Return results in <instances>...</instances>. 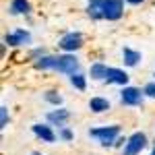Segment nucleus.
<instances>
[{
    "mask_svg": "<svg viewBox=\"0 0 155 155\" xmlns=\"http://www.w3.org/2000/svg\"><path fill=\"white\" fill-rule=\"evenodd\" d=\"M143 93L145 97H149V99H155V81H149V83L143 87Z\"/></svg>",
    "mask_w": 155,
    "mask_h": 155,
    "instance_id": "nucleus-19",
    "label": "nucleus"
},
{
    "mask_svg": "<svg viewBox=\"0 0 155 155\" xmlns=\"http://www.w3.org/2000/svg\"><path fill=\"white\" fill-rule=\"evenodd\" d=\"M58 139L64 141V143H71L72 139H74V132H72L68 126H60L58 128Z\"/></svg>",
    "mask_w": 155,
    "mask_h": 155,
    "instance_id": "nucleus-18",
    "label": "nucleus"
},
{
    "mask_svg": "<svg viewBox=\"0 0 155 155\" xmlns=\"http://www.w3.org/2000/svg\"><path fill=\"white\" fill-rule=\"evenodd\" d=\"M31 130H33V134H35L37 139H41L44 143H54V141L58 139V134L52 130L50 124H33Z\"/></svg>",
    "mask_w": 155,
    "mask_h": 155,
    "instance_id": "nucleus-9",
    "label": "nucleus"
},
{
    "mask_svg": "<svg viewBox=\"0 0 155 155\" xmlns=\"http://www.w3.org/2000/svg\"><path fill=\"white\" fill-rule=\"evenodd\" d=\"M128 4H141V2H145V0H126Z\"/></svg>",
    "mask_w": 155,
    "mask_h": 155,
    "instance_id": "nucleus-23",
    "label": "nucleus"
},
{
    "mask_svg": "<svg viewBox=\"0 0 155 155\" xmlns=\"http://www.w3.org/2000/svg\"><path fill=\"white\" fill-rule=\"evenodd\" d=\"M101 12L107 21H118L124 15V0H101Z\"/></svg>",
    "mask_w": 155,
    "mask_h": 155,
    "instance_id": "nucleus-4",
    "label": "nucleus"
},
{
    "mask_svg": "<svg viewBox=\"0 0 155 155\" xmlns=\"http://www.w3.org/2000/svg\"><path fill=\"white\" fill-rule=\"evenodd\" d=\"M81 46H83V35L79 31H68V33H64V35L60 37V41H58V48L68 52V54H72L74 50H79Z\"/></svg>",
    "mask_w": 155,
    "mask_h": 155,
    "instance_id": "nucleus-6",
    "label": "nucleus"
},
{
    "mask_svg": "<svg viewBox=\"0 0 155 155\" xmlns=\"http://www.w3.org/2000/svg\"><path fill=\"white\" fill-rule=\"evenodd\" d=\"M110 107H112V104H110V99H106V97H91L89 99V110L93 114H104Z\"/></svg>",
    "mask_w": 155,
    "mask_h": 155,
    "instance_id": "nucleus-11",
    "label": "nucleus"
},
{
    "mask_svg": "<svg viewBox=\"0 0 155 155\" xmlns=\"http://www.w3.org/2000/svg\"><path fill=\"white\" fill-rule=\"evenodd\" d=\"M68 81H71V85L74 87V89H79V91H85V89H87V77L81 74V72L71 74V77H68Z\"/></svg>",
    "mask_w": 155,
    "mask_h": 155,
    "instance_id": "nucleus-16",
    "label": "nucleus"
},
{
    "mask_svg": "<svg viewBox=\"0 0 155 155\" xmlns=\"http://www.w3.org/2000/svg\"><path fill=\"white\" fill-rule=\"evenodd\" d=\"M41 56H46V50L44 48H35V50L29 52V58H33V60H39Z\"/></svg>",
    "mask_w": 155,
    "mask_h": 155,
    "instance_id": "nucleus-21",
    "label": "nucleus"
},
{
    "mask_svg": "<svg viewBox=\"0 0 155 155\" xmlns=\"http://www.w3.org/2000/svg\"><path fill=\"white\" fill-rule=\"evenodd\" d=\"M48 122L52 124V126H66V122L71 120V112L66 110V107H58V110H52V112H48Z\"/></svg>",
    "mask_w": 155,
    "mask_h": 155,
    "instance_id": "nucleus-8",
    "label": "nucleus"
},
{
    "mask_svg": "<svg viewBox=\"0 0 155 155\" xmlns=\"http://www.w3.org/2000/svg\"><path fill=\"white\" fill-rule=\"evenodd\" d=\"M37 71H56L62 74H74L79 72V58L74 54H58V56H41L39 60H35Z\"/></svg>",
    "mask_w": 155,
    "mask_h": 155,
    "instance_id": "nucleus-1",
    "label": "nucleus"
},
{
    "mask_svg": "<svg viewBox=\"0 0 155 155\" xmlns=\"http://www.w3.org/2000/svg\"><path fill=\"white\" fill-rule=\"evenodd\" d=\"M31 155H41V153H37V151H33V153H31Z\"/></svg>",
    "mask_w": 155,
    "mask_h": 155,
    "instance_id": "nucleus-25",
    "label": "nucleus"
},
{
    "mask_svg": "<svg viewBox=\"0 0 155 155\" xmlns=\"http://www.w3.org/2000/svg\"><path fill=\"white\" fill-rule=\"evenodd\" d=\"M4 44H6V46H12V48H17V46H27V44H31V33H29L27 29H15V31H11V33L4 35Z\"/></svg>",
    "mask_w": 155,
    "mask_h": 155,
    "instance_id": "nucleus-7",
    "label": "nucleus"
},
{
    "mask_svg": "<svg viewBox=\"0 0 155 155\" xmlns=\"http://www.w3.org/2000/svg\"><path fill=\"white\" fill-rule=\"evenodd\" d=\"M122 58H124V64L126 66H137L143 60V54L137 52V50H132V48H124L122 50Z\"/></svg>",
    "mask_w": 155,
    "mask_h": 155,
    "instance_id": "nucleus-14",
    "label": "nucleus"
},
{
    "mask_svg": "<svg viewBox=\"0 0 155 155\" xmlns=\"http://www.w3.org/2000/svg\"><path fill=\"white\" fill-rule=\"evenodd\" d=\"M87 15H89L93 21L104 19V12H101V0H87Z\"/></svg>",
    "mask_w": 155,
    "mask_h": 155,
    "instance_id": "nucleus-15",
    "label": "nucleus"
},
{
    "mask_svg": "<svg viewBox=\"0 0 155 155\" xmlns=\"http://www.w3.org/2000/svg\"><path fill=\"white\" fill-rule=\"evenodd\" d=\"M106 83L107 85H122V87H126L128 85V74L126 71H122V68H107V77H106Z\"/></svg>",
    "mask_w": 155,
    "mask_h": 155,
    "instance_id": "nucleus-10",
    "label": "nucleus"
},
{
    "mask_svg": "<svg viewBox=\"0 0 155 155\" xmlns=\"http://www.w3.org/2000/svg\"><path fill=\"white\" fill-rule=\"evenodd\" d=\"M147 147V134L145 132H132L122 149V155H139Z\"/></svg>",
    "mask_w": 155,
    "mask_h": 155,
    "instance_id": "nucleus-3",
    "label": "nucleus"
},
{
    "mask_svg": "<svg viewBox=\"0 0 155 155\" xmlns=\"http://www.w3.org/2000/svg\"><path fill=\"white\" fill-rule=\"evenodd\" d=\"M44 99H46V101H48L50 106H62V95H60L58 91H52V89H50V91H46V93H44Z\"/></svg>",
    "mask_w": 155,
    "mask_h": 155,
    "instance_id": "nucleus-17",
    "label": "nucleus"
},
{
    "mask_svg": "<svg viewBox=\"0 0 155 155\" xmlns=\"http://www.w3.org/2000/svg\"><path fill=\"white\" fill-rule=\"evenodd\" d=\"M151 155H155V143H153V149H151Z\"/></svg>",
    "mask_w": 155,
    "mask_h": 155,
    "instance_id": "nucleus-24",
    "label": "nucleus"
},
{
    "mask_svg": "<svg viewBox=\"0 0 155 155\" xmlns=\"http://www.w3.org/2000/svg\"><path fill=\"white\" fill-rule=\"evenodd\" d=\"M126 141H128L126 137H118V139H116V143H114V147H118V149H124V145H126Z\"/></svg>",
    "mask_w": 155,
    "mask_h": 155,
    "instance_id": "nucleus-22",
    "label": "nucleus"
},
{
    "mask_svg": "<svg viewBox=\"0 0 155 155\" xmlns=\"http://www.w3.org/2000/svg\"><path fill=\"white\" fill-rule=\"evenodd\" d=\"M89 137L97 139L101 147H114L116 139L120 137V126H118V124H110V126L91 128V130H89Z\"/></svg>",
    "mask_w": 155,
    "mask_h": 155,
    "instance_id": "nucleus-2",
    "label": "nucleus"
},
{
    "mask_svg": "<svg viewBox=\"0 0 155 155\" xmlns=\"http://www.w3.org/2000/svg\"><path fill=\"white\" fill-rule=\"evenodd\" d=\"M8 12L15 15V17H19V15H29V12H31V4H29V0H11Z\"/></svg>",
    "mask_w": 155,
    "mask_h": 155,
    "instance_id": "nucleus-12",
    "label": "nucleus"
},
{
    "mask_svg": "<svg viewBox=\"0 0 155 155\" xmlns=\"http://www.w3.org/2000/svg\"><path fill=\"white\" fill-rule=\"evenodd\" d=\"M6 124H8V110H6V106H0V128L4 130Z\"/></svg>",
    "mask_w": 155,
    "mask_h": 155,
    "instance_id": "nucleus-20",
    "label": "nucleus"
},
{
    "mask_svg": "<svg viewBox=\"0 0 155 155\" xmlns=\"http://www.w3.org/2000/svg\"><path fill=\"white\" fill-rule=\"evenodd\" d=\"M145 99V93L139 89V87H130V85H126V87H122V91H120V101H122V106H141Z\"/></svg>",
    "mask_w": 155,
    "mask_h": 155,
    "instance_id": "nucleus-5",
    "label": "nucleus"
},
{
    "mask_svg": "<svg viewBox=\"0 0 155 155\" xmlns=\"http://www.w3.org/2000/svg\"><path fill=\"white\" fill-rule=\"evenodd\" d=\"M107 68H110V66H106L104 62H93V64L89 66V77H91L93 81H106Z\"/></svg>",
    "mask_w": 155,
    "mask_h": 155,
    "instance_id": "nucleus-13",
    "label": "nucleus"
}]
</instances>
